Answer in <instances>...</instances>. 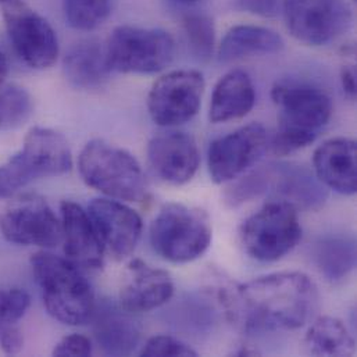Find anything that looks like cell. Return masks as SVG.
<instances>
[{"label": "cell", "mask_w": 357, "mask_h": 357, "mask_svg": "<svg viewBox=\"0 0 357 357\" xmlns=\"http://www.w3.org/2000/svg\"><path fill=\"white\" fill-rule=\"evenodd\" d=\"M235 312L249 328L296 330L312 320L319 291L303 273H275L236 289Z\"/></svg>", "instance_id": "1"}, {"label": "cell", "mask_w": 357, "mask_h": 357, "mask_svg": "<svg viewBox=\"0 0 357 357\" xmlns=\"http://www.w3.org/2000/svg\"><path fill=\"white\" fill-rule=\"evenodd\" d=\"M271 98L278 107V128L270 139V148L280 156L312 145L333 116L330 96L312 84L277 82Z\"/></svg>", "instance_id": "2"}, {"label": "cell", "mask_w": 357, "mask_h": 357, "mask_svg": "<svg viewBox=\"0 0 357 357\" xmlns=\"http://www.w3.org/2000/svg\"><path fill=\"white\" fill-rule=\"evenodd\" d=\"M31 266L43 305L54 320L82 326L92 319L96 307L92 287L73 261L38 252L32 256Z\"/></svg>", "instance_id": "3"}, {"label": "cell", "mask_w": 357, "mask_h": 357, "mask_svg": "<svg viewBox=\"0 0 357 357\" xmlns=\"http://www.w3.org/2000/svg\"><path fill=\"white\" fill-rule=\"evenodd\" d=\"M73 167V155L67 139L57 131L32 128L22 149L0 166V197H7L39 178L57 177Z\"/></svg>", "instance_id": "4"}, {"label": "cell", "mask_w": 357, "mask_h": 357, "mask_svg": "<svg viewBox=\"0 0 357 357\" xmlns=\"http://www.w3.org/2000/svg\"><path fill=\"white\" fill-rule=\"evenodd\" d=\"M78 170L85 183L110 199L139 202L146 182L138 160L126 149L102 139L88 142L79 153Z\"/></svg>", "instance_id": "5"}, {"label": "cell", "mask_w": 357, "mask_h": 357, "mask_svg": "<svg viewBox=\"0 0 357 357\" xmlns=\"http://www.w3.org/2000/svg\"><path fill=\"white\" fill-rule=\"evenodd\" d=\"M211 225L206 213L181 203L166 204L151 225V245L165 260L183 264L210 246Z\"/></svg>", "instance_id": "6"}, {"label": "cell", "mask_w": 357, "mask_h": 357, "mask_svg": "<svg viewBox=\"0 0 357 357\" xmlns=\"http://www.w3.org/2000/svg\"><path fill=\"white\" fill-rule=\"evenodd\" d=\"M105 49L112 71L155 74L170 66L176 43L165 29L120 25L112 32Z\"/></svg>", "instance_id": "7"}, {"label": "cell", "mask_w": 357, "mask_h": 357, "mask_svg": "<svg viewBox=\"0 0 357 357\" xmlns=\"http://www.w3.org/2000/svg\"><path fill=\"white\" fill-rule=\"evenodd\" d=\"M241 238L250 257L259 261L282 259L302 238L296 207L282 200L266 203L243 222Z\"/></svg>", "instance_id": "8"}, {"label": "cell", "mask_w": 357, "mask_h": 357, "mask_svg": "<svg viewBox=\"0 0 357 357\" xmlns=\"http://www.w3.org/2000/svg\"><path fill=\"white\" fill-rule=\"evenodd\" d=\"M1 13L14 52L28 67L50 68L59 57V39L50 22L24 0H4Z\"/></svg>", "instance_id": "9"}, {"label": "cell", "mask_w": 357, "mask_h": 357, "mask_svg": "<svg viewBox=\"0 0 357 357\" xmlns=\"http://www.w3.org/2000/svg\"><path fill=\"white\" fill-rule=\"evenodd\" d=\"M282 14L291 35L312 46L335 40L354 21L347 0H284Z\"/></svg>", "instance_id": "10"}, {"label": "cell", "mask_w": 357, "mask_h": 357, "mask_svg": "<svg viewBox=\"0 0 357 357\" xmlns=\"http://www.w3.org/2000/svg\"><path fill=\"white\" fill-rule=\"evenodd\" d=\"M203 92L204 78L199 71H172L159 78L149 91V116L160 127L188 123L197 114Z\"/></svg>", "instance_id": "11"}, {"label": "cell", "mask_w": 357, "mask_h": 357, "mask_svg": "<svg viewBox=\"0 0 357 357\" xmlns=\"http://www.w3.org/2000/svg\"><path fill=\"white\" fill-rule=\"evenodd\" d=\"M270 137L264 126L248 124L211 142L207 153L210 177L215 183L238 178L267 152Z\"/></svg>", "instance_id": "12"}, {"label": "cell", "mask_w": 357, "mask_h": 357, "mask_svg": "<svg viewBox=\"0 0 357 357\" xmlns=\"http://www.w3.org/2000/svg\"><path fill=\"white\" fill-rule=\"evenodd\" d=\"M0 231L6 241L22 246L54 248L63 241L61 222L38 196L22 197L6 208L0 215Z\"/></svg>", "instance_id": "13"}, {"label": "cell", "mask_w": 357, "mask_h": 357, "mask_svg": "<svg viewBox=\"0 0 357 357\" xmlns=\"http://www.w3.org/2000/svg\"><path fill=\"white\" fill-rule=\"evenodd\" d=\"M260 196L273 195L296 208L319 210L328 197L326 186L307 167L289 163H273L255 172Z\"/></svg>", "instance_id": "14"}, {"label": "cell", "mask_w": 357, "mask_h": 357, "mask_svg": "<svg viewBox=\"0 0 357 357\" xmlns=\"http://www.w3.org/2000/svg\"><path fill=\"white\" fill-rule=\"evenodd\" d=\"M88 214L98 236L113 259L123 260L137 248L142 234V220L137 211L116 199H93Z\"/></svg>", "instance_id": "15"}, {"label": "cell", "mask_w": 357, "mask_h": 357, "mask_svg": "<svg viewBox=\"0 0 357 357\" xmlns=\"http://www.w3.org/2000/svg\"><path fill=\"white\" fill-rule=\"evenodd\" d=\"M148 160L159 178L178 186L195 177L200 153L193 137L181 131H167L149 141Z\"/></svg>", "instance_id": "16"}, {"label": "cell", "mask_w": 357, "mask_h": 357, "mask_svg": "<svg viewBox=\"0 0 357 357\" xmlns=\"http://www.w3.org/2000/svg\"><path fill=\"white\" fill-rule=\"evenodd\" d=\"M174 295L172 275L135 260L130 264V278L120 292V306L132 313L152 312L166 305Z\"/></svg>", "instance_id": "17"}, {"label": "cell", "mask_w": 357, "mask_h": 357, "mask_svg": "<svg viewBox=\"0 0 357 357\" xmlns=\"http://www.w3.org/2000/svg\"><path fill=\"white\" fill-rule=\"evenodd\" d=\"M60 211L64 253L68 260L88 268L102 267L105 249L88 211L71 200H64Z\"/></svg>", "instance_id": "18"}, {"label": "cell", "mask_w": 357, "mask_h": 357, "mask_svg": "<svg viewBox=\"0 0 357 357\" xmlns=\"http://www.w3.org/2000/svg\"><path fill=\"white\" fill-rule=\"evenodd\" d=\"M316 177L341 195L357 190L356 142L349 138H333L320 145L313 158Z\"/></svg>", "instance_id": "19"}, {"label": "cell", "mask_w": 357, "mask_h": 357, "mask_svg": "<svg viewBox=\"0 0 357 357\" xmlns=\"http://www.w3.org/2000/svg\"><path fill=\"white\" fill-rule=\"evenodd\" d=\"M93 334L103 354L109 356L131 355L141 340V327L132 313L116 306H103L92 316Z\"/></svg>", "instance_id": "20"}, {"label": "cell", "mask_w": 357, "mask_h": 357, "mask_svg": "<svg viewBox=\"0 0 357 357\" xmlns=\"http://www.w3.org/2000/svg\"><path fill=\"white\" fill-rule=\"evenodd\" d=\"M256 103V89L249 74L243 70L227 73L215 84L208 119L211 123H227L250 113Z\"/></svg>", "instance_id": "21"}, {"label": "cell", "mask_w": 357, "mask_h": 357, "mask_svg": "<svg viewBox=\"0 0 357 357\" xmlns=\"http://www.w3.org/2000/svg\"><path fill=\"white\" fill-rule=\"evenodd\" d=\"M63 68L71 85L81 89L100 88L110 75L106 49L95 39L74 43L64 56Z\"/></svg>", "instance_id": "22"}, {"label": "cell", "mask_w": 357, "mask_h": 357, "mask_svg": "<svg viewBox=\"0 0 357 357\" xmlns=\"http://www.w3.org/2000/svg\"><path fill=\"white\" fill-rule=\"evenodd\" d=\"M284 46L282 36L275 31L260 25L241 24L227 31L218 46V60L228 63L249 56L275 54Z\"/></svg>", "instance_id": "23"}, {"label": "cell", "mask_w": 357, "mask_h": 357, "mask_svg": "<svg viewBox=\"0 0 357 357\" xmlns=\"http://www.w3.org/2000/svg\"><path fill=\"white\" fill-rule=\"evenodd\" d=\"M305 347L314 356H352L356 349L347 326L334 317L316 320L306 334Z\"/></svg>", "instance_id": "24"}, {"label": "cell", "mask_w": 357, "mask_h": 357, "mask_svg": "<svg viewBox=\"0 0 357 357\" xmlns=\"http://www.w3.org/2000/svg\"><path fill=\"white\" fill-rule=\"evenodd\" d=\"M314 260L331 282L344 280L356 266V242L349 236H328L316 243Z\"/></svg>", "instance_id": "25"}, {"label": "cell", "mask_w": 357, "mask_h": 357, "mask_svg": "<svg viewBox=\"0 0 357 357\" xmlns=\"http://www.w3.org/2000/svg\"><path fill=\"white\" fill-rule=\"evenodd\" d=\"M33 110L31 95L21 86H0V132L21 127Z\"/></svg>", "instance_id": "26"}, {"label": "cell", "mask_w": 357, "mask_h": 357, "mask_svg": "<svg viewBox=\"0 0 357 357\" xmlns=\"http://www.w3.org/2000/svg\"><path fill=\"white\" fill-rule=\"evenodd\" d=\"M63 11L70 26L78 31H92L110 15V0H61Z\"/></svg>", "instance_id": "27"}, {"label": "cell", "mask_w": 357, "mask_h": 357, "mask_svg": "<svg viewBox=\"0 0 357 357\" xmlns=\"http://www.w3.org/2000/svg\"><path fill=\"white\" fill-rule=\"evenodd\" d=\"M183 31L193 54L203 61L213 56L215 43L214 22L204 14H190L183 18Z\"/></svg>", "instance_id": "28"}, {"label": "cell", "mask_w": 357, "mask_h": 357, "mask_svg": "<svg viewBox=\"0 0 357 357\" xmlns=\"http://www.w3.org/2000/svg\"><path fill=\"white\" fill-rule=\"evenodd\" d=\"M31 305L29 295L20 288H0V330L15 324Z\"/></svg>", "instance_id": "29"}, {"label": "cell", "mask_w": 357, "mask_h": 357, "mask_svg": "<svg viewBox=\"0 0 357 357\" xmlns=\"http://www.w3.org/2000/svg\"><path fill=\"white\" fill-rule=\"evenodd\" d=\"M141 356H197V354L185 342L170 335H156L146 341Z\"/></svg>", "instance_id": "30"}, {"label": "cell", "mask_w": 357, "mask_h": 357, "mask_svg": "<svg viewBox=\"0 0 357 357\" xmlns=\"http://www.w3.org/2000/svg\"><path fill=\"white\" fill-rule=\"evenodd\" d=\"M54 356H91L92 355V344L89 338L73 334L64 337L53 351Z\"/></svg>", "instance_id": "31"}, {"label": "cell", "mask_w": 357, "mask_h": 357, "mask_svg": "<svg viewBox=\"0 0 357 357\" xmlns=\"http://www.w3.org/2000/svg\"><path fill=\"white\" fill-rule=\"evenodd\" d=\"M234 6L241 11L270 18L282 13L284 0H234Z\"/></svg>", "instance_id": "32"}, {"label": "cell", "mask_w": 357, "mask_h": 357, "mask_svg": "<svg viewBox=\"0 0 357 357\" xmlns=\"http://www.w3.org/2000/svg\"><path fill=\"white\" fill-rule=\"evenodd\" d=\"M22 345H24V340L21 333L17 328H13L11 326L1 328L0 347L4 354L17 355L22 349Z\"/></svg>", "instance_id": "33"}, {"label": "cell", "mask_w": 357, "mask_h": 357, "mask_svg": "<svg viewBox=\"0 0 357 357\" xmlns=\"http://www.w3.org/2000/svg\"><path fill=\"white\" fill-rule=\"evenodd\" d=\"M341 82L345 93L349 98L356 96V70L354 66H347L341 70Z\"/></svg>", "instance_id": "34"}, {"label": "cell", "mask_w": 357, "mask_h": 357, "mask_svg": "<svg viewBox=\"0 0 357 357\" xmlns=\"http://www.w3.org/2000/svg\"><path fill=\"white\" fill-rule=\"evenodd\" d=\"M7 74H8V61H7L6 56L0 52V86L4 82Z\"/></svg>", "instance_id": "35"}, {"label": "cell", "mask_w": 357, "mask_h": 357, "mask_svg": "<svg viewBox=\"0 0 357 357\" xmlns=\"http://www.w3.org/2000/svg\"><path fill=\"white\" fill-rule=\"evenodd\" d=\"M255 355H257V352L250 351L248 348H242L239 352H236V356H255Z\"/></svg>", "instance_id": "36"}, {"label": "cell", "mask_w": 357, "mask_h": 357, "mask_svg": "<svg viewBox=\"0 0 357 357\" xmlns=\"http://www.w3.org/2000/svg\"><path fill=\"white\" fill-rule=\"evenodd\" d=\"M174 1H179V3H195L197 0H174Z\"/></svg>", "instance_id": "37"}, {"label": "cell", "mask_w": 357, "mask_h": 357, "mask_svg": "<svg viewBox=\"0 0 357 357\" xmlns=\"http://www.w3.org/2000/svg\"><path fill=\"white\" fill-rule=\"evenodd\" d=\"M3 1H4V0H0V4H1V3H3Z\"/></svg>", "instance_id": "38"}]
</instances>
